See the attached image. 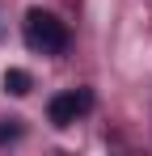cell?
Returning <instances> with one entry per match:
<instances>
[{"instance_id": "4", "label": "cell", "mask_w": 152, "mask_h": 156, "mask_svg": "<svg viewBox=\"0 0 152 156\" xmlns=\"http://www.w3.org/2000/svg\"><path fill=\"white\" fill-rule=\"evenodd\" d=\"M13 139H21V118H4L0 122V148L13 144Z\"/></svg>"}, {"instance_id": "1", "label": "cell", "mask_w": 152, "mask_h": 156, "mask_svg": "<svg viewBox=\"0 0 152 156\" xmlns=\"http://www.w3.org/2000/svg\"><path fill=\"white\" fill-rule=\"evenodd\" d=\"M21 34H25V47L38 51V55H63L68 51V26L47 9H30Z\"/></svg>"}, {"instance_id": "2", "label": "cell", "mask_w": 152, "mask_h": 156, "mask_svg": "<svg viewBox=\"0 0 152 156\" xmlns=\"http://www.w3.org/2000/svg\"><path fill=\"white\" fill-rule=\"evenodd\" d=\"M89 105H93V93H89V89H68V93H55L47 101V118L55 127H72Z\"/></svg>"}, {"instance_id": "3", "label": "cell", "mask_w": 152, "mask_h": 156, "mask_svg": "<svg viewBox=\"0 0 152 156\" xmlns=\"http://www.w3.org/2000/svg\"><path fill=\"white\" fill-rule=\"evenodd\" d=\"M30 84H34V80H30V72H21V68H9V72H4V89H9L13 97H25Z\"/></svg>"}]
</instances>
